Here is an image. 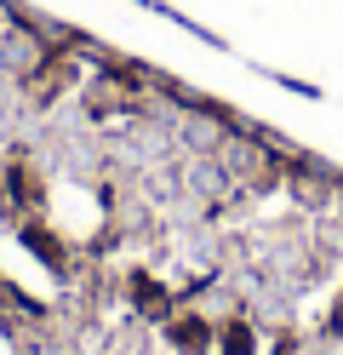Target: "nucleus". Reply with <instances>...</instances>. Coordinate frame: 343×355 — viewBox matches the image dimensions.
I'll use <instances>...</instances> for the list:
<instances>
[{
    "mask_svg": "<svg viewBox=\"0 0 343 355\" xmlns=\"http://www.w3.org/2000/svg\"><path fill=\"white\" fill-rule=\"evenodd\" d=\"M46 69V46L35 40V29H0V75H40Z\"/></svg>",
    "mask_w": 343,
    "mask_h": 355,
    "instance_id": "f257e3e1",
    "label": "nucleus"
},
{
    "mask_svg": "<svg viewBox=\"0 0 343 355\" xmlns=\"http://www.w3.org/2000/svg\"><path fill=\"white\" fill-rule=\"evenodd\" d=\"M183 184H189L195 201H218V195L229 189V166H223V161H212V155H195L189 172H183Z\"/></svg>",
    "mask_w": 343,
    "mask_h": 355,
    "instance_id": "f03ea898",
    "label": "nucleus"
},
{
    "mask_svg": "<svg viewBox=\"0 0 343 355\" xmlns=\"http://www.w3.org/2000/svg\"><path fill=\"white\" fill-rule=\"evenodd\" d=\"M0 29H6V0H0Z\"/></svg>",
    "mask_w": 343,
    "mask_h": 355,
    "instance_id": "7ed1b4c3",
    "label": "nucleus"
}]
</instances>
